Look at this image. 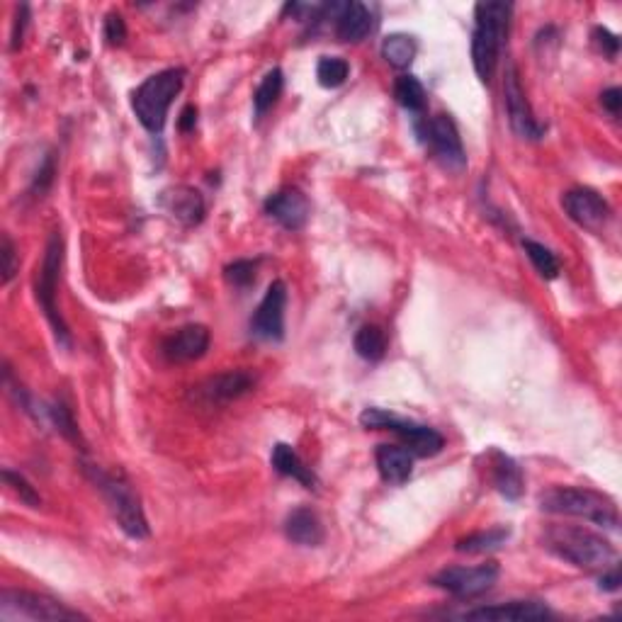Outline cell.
<instances>
[{
    "label": "cell",
    "mask_w": 622,
    "mask_h": 622,
    "mask_svg": "<svg viewBox=\"0 0 622 622\" xmlns=\"http://www.w3.org/2000/svg\"><path fill=\"white\" fill-rule=\"evenodd\" d=\"M387 431L397 433L404 443V448L416 457H433L445 448V438L431 426H421V423L404 421L397 414H392L387 423Z\"/></svg>",
    "instance_id": "15"
},
{
    "label": "cell",
    "mask_w": 622,
    "mask_h": 622,
    "mask_svg": "<svg viewBox=\"0 0 622 622\" xmlns=\"http://www.w3.org/2000/svg\"><path fill=\"white\" fill-rule=\"evenodd\" d=\"M197 124V107L195 105H188L183 112H180V120H178V127L180 132H192Z\"/></svg>",
    "instance_id": "40"
},
{
    "label": "cell",
    "mask_w": 622,
    "mask_h": 622,
    "mask_svg": "<svg viewBox=\"0 0 622 622\" xmlns=\"http://www.w3.org/2000/svg\"><path fill=\"white\" fill-rule=\"evenodd\" d=\"M508 530L506 528H494V530H484V533H472L462 540H457L455 550L457 552H467V554H479V552H491L496 547H501L503 542L508 540Z\"/></svg>",
    "instance_id": "28"
},
{
    "label": "cell",
    "mask_w": 622,
    "mask_h": 622,
    "mask_svg": "<svg viewBox=\"0 0 622 622\" xmlns=\"http://www.w3.org/2000/svg\"><path fill=\"white\" fill-rule=\"evenodd\" d=\"M285 535H287V540L294 542V545H302V547H319L326 537L321 518L307 506L294 508L290 516H287Z\"/></svg>",
    "instance_id": "20"
},
{
    "label": "cell",
    "mask_w": 622,
    "mask_h": 622,
    "mask_svg": "<svg viewBox=\"0 0 622 622\" xmlns=\"http://www.w3.org/2000/svg\"><path fill=\"white\" fill-rule=\"evenodd\" d=\"M423 141L431 146L433 156L443 163L448 171H465L467 156L462 146L457 124L452 122L450 115H435L431 120L423 122Z\"/></svg>",
    "instance_id": "8"
},
{
    "label": "cell",
    "mask_w": 622,
    "mask_h": 622,
    "mask_svg": "<svg viewBox=\"0 0 622 622\" xmlns=\"http://www.w3.org/2000/svg\"><path fill=\"white\" fill-rule=\"evenodd\" d=\"M185 83V69H166L146 78L132 93V110L141 127L151 134H161L166 127L168 110Z\"/></svg>",
    "instance_id": "4"
},
{
    "label": "cell",
    "mask_w": 622,
    "mask_h": 622,
    "mask_svg": "<svg viewBox=\"0 0 622 622\" xmlns=\"http://www.w3.org/2000/svg\"><path fill=\"white\" fill-rule=\"evenodd\" d=\"M285 307H287V285L275 280L268 287L265 297L260 299L256 314L251 319L253 336L263 341H282L285 338Z\"/></svg>",
    "instance_id": "10"
},
{
    "label": "cell",
    "mask_w": 622,
    "mask_h": 622,
    "mask_svg": "<svg viewBox=\"0 0 622 622\" xmlns=\"http://www.w3.org/2000/svg\"><path fill=\"white\" fill-rule=\"evenodd\" d=\"M355 353L360 355V358L367 360V363H377V360L384 358V353H387V336H384V331L380 329V326H363L358 333H355Z\"/></svg>",
    "instance_id": "25"
},
{
    "label": "cell",
    "mask_w": 622,
    "mask_h": 622,
    "mask_svg": "<svg viewBox=\"0 0 622 622\" xmlns=\"http://www.w3.org/2000/svg\"><path fill=\"white\" fill-rule=\"evenodd\" d=\"M601 105L610 115H620V107H622V90L620 88H608L603 90L601 95Z\"/></svg>",
    "instance_id": "39"
},
{
    "label": "cell",
    "mask_w": 622,
    "mask_h": 622,
    "mask_svg": "<svg viewBox=\"0 0 622 622\" xmlns=\"http://www.w3.org/2000/svg\"><path fill=\"white\" fill-rule=\"evenodd\" d=\"M601 588L603 591H618L620 588V569L613 567V569H605L603 576H601Z\"/></svg>",
    "instance_id": "41"
},
{
    "label": "cell",
    "mask_w": 622,
    "mask_h": 622,
    "mask_svg": "<svg viewBox=\"0 0 622 622\" xmlns=\"http://www.w3.org/2000/svg\"><path fill=\"white\" fill-rule=\"evenodd\" d=\"M270 462L285 477H292L294 482L307 486V489H316V474L311 472V467L304 465V460L294 452L292 445L277 443L273 448V455H270Z\"/></svg>",
    "instance_id": "22"
},
{
    "label": "cell",
    "mask_w": 622,
    "mask_h": 622,
    "mask_svg": "<svg viewBox=\"0 0 622 622\" xmlns=\"http://www.w3.org/2000/svg\"><path fill=\"white\" fill-rule=\"evenodd\" d=\"M161 207L185 226H195L205 219V197L195 188H188V185H175L171 190H163Z\"/></svg>",
    "instance_id": "18"
},
{
    "label": "cell",
    "mask_w": 622,
    "mask_h": 622,
    "mask_svg": "<svg viewBox=\"0 0 622 622\" xmlns=\"http://www.w3.org/2000/svg\"><path fill=\"white\" fill-rule=\"evenodd\" d=\"M163 358L168 363H192L209 350V329L202 324H188L163 341Z\"/></svg>",
    "instance_id": "13"
},
{
    "label": "cell",
    "mask_w": 622,
    "mask_h": 622,
    "mask_svg": "<svg viewBox=\"0 0 622 622\" xmlns=\"http://www.w3.org/2000/svg\"><path fill=\"white\" fill-rule=\"evenodd\" d=\"M3 482H5V486H8L10 491H13L15 496H18L22 503H25V506H30V508L42 506V496L37 494L35 486L27 482V479L22 477V474L13 472V469H3Z\"/></svg>",
    "instance_id": "32"
},
{
    "label": "cell",
    "mask_w": 622,
    "mask_h": 622,
    "mask_svg": "<svg viewBox=\"0 0 622 622\" xmlns=\"http://www.w3.org/2000/svg\"><path fill=\"white\" fill-rule=\"evenodd\" d=\"M491 474H494V484L501 496L508 501H516L523 494V472H520L518 462L513 457L503 455V452H494V465H491Z\"/></svg>",
    "instance_id": "23"
},
{
    "label": "cell",
    "mask_w": 622,
    "mask_h": 622,
    "mask_svg": "<svg viewBox=\"0 0 622 622\" xmlns=\"http://www.w3.org/2000/svg\"><path fill=\"white\" fill-rule=\"evenodd\" d=\"M523 248H525V253H528L530 263L535 265V270L545 277V280H554V277L559 275V260L550 248L542 246V243H537L533 239H525Z\"/></svg>",
    "instance_id": "30"
},
{
    "label": "cell",
    "mask_w": 622,
    "mask_h": 622,
    "mask_svg": "<svg viewBox=\"0 0 622 622\" xmlns=\"http://www.w3.org/2000/svg\"><path fill=\"white\" fill-rule=\"evenodd\" d=\"M499 581V567L494 562L479 564V567H450L438 571L431 584L443 588L455 598H477L489 591Z\"/></svg>",
    "instance_id": "9"
},
{
    "label": "cell",
    "mask_w": 622,
    "mask_h": 622,
    "mask_svg": "<svg viewBox=\"0 0 622 622\" xmlns=\"http://www.w3.org/2000/svg\"><path fill=\"white\" fill-rule=\"evenodd\" d=\"M542 542L552 554L579 569L605 571L615 562V547L603 535L579 525H552Z\"/></svg>",
    "instance_id": "2"
},
{
    "label": "cell",
    "mask_w": 622,
    "mask_h": 622,
    "mask_svg": "<svg viewBox=\"0 0 622 622\" xmlns=\"http://www.w3.org/2000/svg\"><path fill=\"white\" fill-rule=\"evenodd\" d=\"M503 95H506V110H508V122L511 129L518 134L520 139L537 141L545 134V127L535 120L533 110H530L528 98H525V90L520 86V78L516 66H511L506 73V83H503Z\"/></svg>",
    "instance_id": "11"
},
{
    "label": "cell",
    "mask_w": 622,
    "mask_h": 622,
    "mask_svg": "<svg viewBox=\"0 0 622 622\" xmlns=\"http://www.w3.org/2000/svg\"><path fill=\"white\" fill-rule=\"evenodd\" d=\"M83 474L95 484V489L103 494V499L110 508L112 518L117 520V525L124 530V535L134 537V540H144L149 537V523H146L144 508H141L139 496L134 494V489L124 482L122 477L105 472L103 467L90 465V462H81Z\"/></svg>",
    "instance_id": "3"
},
{
    "label": "cell",
    "mask_w": 622,
    "mask_h": 622,
    "mask_svg": "<svg viewBox=\"0 0 622 622\" xmlns=\"http://www.w3.org/2000/svg\"><path fill=\"white\" fill-rule=\"evenodd\" d=\"M256 268H258L256 260H246V258L234 260V263L224 268V277L229 285L248 287L253 280H256Z\"/></svg>",
    "instance_id": "33"
},
{
    "label": "cell",
    "mask_w": 622,
    "mask_h": 622,
    "mask_svg": "<svg viewBox=\"0 0 622 622\" xmlns=\"http://www.w3.org/2000/svg\"><path fill=\"white\" fill-rule=\"evenodd\" d=\"M465 620L482 622H535L550 618V610L537 601H511L499 605H482V608L467 610Z\"/></svg>",
    "instance_id": "16"
},
{
    "label": "cell",
    "mask_w": 622,
    "mask_h": 622,
    "mask_svg": "<svg viewBox=\"0 0 622 622\" xmlns=\"http://www.w3.org/2000/svg\"><path fill=\"white\" fill-rule=\"evenodd\" d=\"M0 620H88L86 615L69 608L66 603L56 601L52 596L35 591H18V588H5L0 593Z\"/></svg>",
    "instance_id": "7"
},
{
    "label": "cell",
    "mask_w": 622,
    "mask_h": 622,
    "mask_svg": "<svg viewBox=\"0 0 622 622\" xmlns=\"http://www.w3.org/2000/svg\"><path fill=\"white\" fill-rule=\"evenodd\" d=\"M25 27H27V5L18 8L15 13V22H13V32H10V49L18 52L20 44H22V35H25Z\"/></svg>",
    "instance_id": "38"
},
{
    "label": "cell",
    "mask_w": 622,
    "mask_h": 622,
    "mask_svg": "<svg viewBox=\"0 0 622 622\" xmlns=\"http://www.w3.org/2000/svg\"><path fill=\"white\" fill-rule=\"evenodd\" d=\"M375 462L377 469H380V477L394 486L409 482L411 472H414V455L406 448H399V445H380L375 452Z\"/></svg>",
    "instance_id": "21"
},
{
    "label": "cell",
    "mask_w": 622,
    "mask_h": 622,
    "mask_svg": "<svg viewBox=\"0 0 622 622\" xmlns=\"http://www.w3.org/2000/svg\"><path fill=\"white\" fill-rule=\"evenodd\" d=\"M105 39L110 47H120L127 39V25H124V18L120 13H110L105 18Z\"/></svg>",
    "instance_id": "35"
},
{
    "label": "cell",
    "mask_w": 622,
    "mask_h": 622,
    "mask_svg": "<svg viewBox=\"0 0 622 622\" xmlns=\"http://www.w3.org/2000/svg\"><path fill=\"white\" fill-rule=\"evenodd\" d=\"M593 42H596V47L601 49L605 56H610V59L618 56L620 52V39L610 30H605V27H596V30H593Z\"/></svg>",
    "instance_id": "37"
},
{
    "label": "cell",
    "mask_w": 622,
    "mask_h": 622,
    "mask_svg": "<svg viewBox=\"0 0 622 622\" xmlns=\"http://www.w3.org/2000/svg\"><path fill=\"white\" fill-rule=\"evenodd\" d=\"M511 3H479L474 8V35H472V64L479 81L489 83L499 69L501 49L506 44L508 22H511Z\"/></svg>",
    "instance_id": "1"
},
{
    "label": "cell",
    "mask_w": 622,
    "mask_h": 622,
    "mask_svg": "<svg viewBox=\"0 0 622 622\" xmlns=\"http://www.w3.org/2000/svg\"><path fill=\"white\" fill-rule=\"evenodd\" d=\"M348 73H350L348 61L341 59V56H324V59H319V64H316V81H319V86L324 88L343 86V83L348 81Z\"/></svg>",
    "instance_id": "29"
},
{
    "label": "cell",
    "mask_w": 622,
    "mask_h": 622,
    "mask_svg": "<svg viewBox=\"0 0 622 622\" xmlns=\"http://www.w3.org/2000/svg\"><path fill=\"white\" fill-rule=\"evenodd\" d=\"M309 200L304 192L297 188H285L277 190L275 195H270L265 200V214L273 217L277 224L285 226L287 231H299L309 219Z\"/></svg>",
    "instance_id": "14"
},
{
    "label": "cell",
    "mask_w": 622,
    "mask_h": 622,
    "mask_svg": "<svg viewBox=\"0 0 622 622\" xmlns=\"http://www.w3.org/2000/svg\"><path fill=\"white\" fill-rule=\"evenodd\" d=\"M0 260H3V285H8L15 277V270H18V265H15V246L8 234H3V241H0Z\"/></svg>",
    "instance_id": "36"
},
{
    "label": "cell",
    "mask_w": 622,
    "mask_h": 622,
    "mask_svg": "<svg viewBox=\"0 0 622 622\" xmlns=\"http://www.w3.org/2000/svg\"><path fill=\"white\" fill-rule=\"evenodd\" d=\"M54 175H56L54 154H47V158H44V161H42V166H39V171H37V175H35V180H32V192L42 197L44 192L52 188Z\"/></svg>",
    "instance_id": "34"
},
{
    "label": "cell",
    "mask_w": 622,
    "mask_h": 622,
    "mask_svg": "<svg viewBox=\"0 0 622 622\" xmlns=\"http://www.w3.org/2000/svg\"><path fill=\"white\" fill-rule=\"evenodd\" d=\"M540 508L557 516L584 518L601 528H618L620 516L613 499L593 489H574V486H554L540 496Z\"/></svg>",
    "instance_id": "5"
},
{
    "label": "cell",
    "mask_w": 622,
    "mask_h": 622,
    "mask_svg": "<svg viewBox=\"0 0 622 622\" xmlns=\"http://www.w3.org/2000/svg\"><path fill=\"white\" fill-rule=\"evenodd\" d=\"M61 260H64V239H61L59 231H54L47 241V251H44V260L37 270V280H35V297L42 307L44 316L52 324L56 343L64 348H71V331L66 326L64 316H61L59 307H56V282H59V270H61Z\"/></svg>",
    "instance_id": "6"
},
{
    "label": "cell",
    "mask_w": 622,
    "mask_h": 622,
    "mask_svg": "<svg viewBox=\"0 0 622 622\" xmlns=\"http://www.w3.org/2000/svg\"><path fill=\"white\" fill-rule=\"evenodd\" d=\"M382 56L387 59L389 66H394V69H409L411 61L416 59L414 37L401 35V32L387 35L382 39Z\"/></svg>",
    "instance_id": "24"
},
{
    "label": "cell",
    "mask_w": 622,
    "mask_h": 622,
    "mask_svg": "<svg viewBox=\"0 0 622 622\" xmlns=\"http://www.w3.org/2000/svg\"><path fill=\"white\" fill-rule=\"evenodd\" d=\"M562 207H564V212L569 214L571 222L584 226V229L588 231L603 229L605 222L610 219L608 202H605L596 190L574 188V190L564 192Z\"/></svg>",
    "instance_id": "12"
},
{
    "label": "cell",
    "mask_w": 622,
    "mask_h": 622,
    "mask_svg": "<svg viewBox=\"0 0 622 622\" xmlns=\"http://www.w3.org/2000/svg\"><path fill=\"white\" fill-rule=\"evenodd\" d=\"M375 20H372L370 8L363 3H343L338 5L336 15V37L341 42H363L370 35Z\"/></svg>",
    "instance_id": "19"
},
{
    "label": "cell",
    "mask_w": 622,
    "mask_h": 622,
    "mask_svg": "<svg viewBox=\"0 0 622 622\" xmlns=\"http://www.w3.org/2000/svg\"><path fill=\"white\" fill-rule=\"evenodd\" d=\"M49 416H52L56 431H59L61 435H64L66 440H71V443L81 445L83 448V438H81V431H78V423L73 421V414L71 409L66 404H61V401H54L52 406H49Z\"/></svg>",
    "instance_id": "31"
},
{
    "label": "cell",
    "mask_w": 622,
    "mask_h": 622,
    "mask_svg": "<svg viewBox=\"0 0 622 622\" xmlns=\"http://www.w3.org/2000/svg\"><path fill=\"white\" fill-rule=\"evenodd\" d=\"M282 88H285V78H282L280 69L265 73L263 81L258 83L256 93H253V112H256L258 120L277 103V98L282 95Z\"/></svg>",
    "instance_id": "26"
},
{
    "label": "cell",
    "mask_w": 622,
    "mask_h": 622,
    "mask_svg": "<svg viewBox=\"0 0 622 622\" xmlns=\"http://www.w3.org/2000/svg\"><path fill=\"white\" fill-rule=\"evenodd\" d=\"M394 98L409 112H423L428 103L426 88L416 76H399L397 83H394Z\"/></svg>",
    "instance_id": "27"
},
{
    "label": "cell",
    "mask_w": 622,
    "mask_h": 622,
    "mask_svg": "<svg viewBox=\"0 0 622 622\" xmlns=\"http://www.w3.org/2000/svg\"><path fill=\"white\" fill-rule=\"evenodd\" d=\"M253 387H256V377H251L248 372H224V375L200 384L195 389V397L205 404H229V401L241 399L243 394L251 392Z\"/></svg>",
    "instance_id": "17"
}]
</instances>
